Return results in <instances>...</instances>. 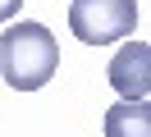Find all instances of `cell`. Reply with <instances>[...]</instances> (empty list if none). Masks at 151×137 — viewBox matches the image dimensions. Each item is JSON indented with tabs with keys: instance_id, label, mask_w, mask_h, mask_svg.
<instances>
[{
	"instance_id": "6da1fadb",
	"label": "cell",
	"mask_w": 151,
	"mask_h": 137,
	"mask_svg": "<svg viewBox=\"0 0 151 137\" xmlns=\"http://www.w3.org/2000/svg\"><path fill=\"white\" fill-rule=\"evenodd\" d=\"M60 69V41L41 23H14L0 37V78L14 91H37Z\"/></svg>"
},
{
	"instance_id": "7a4b0ae2",
	"label": "cell",
	"mask_w": 151,
	"mask_h": 137,
	"mask_svg": "<svg viewBox=\"0 0 151 137\" xmlns=\"http://www.w3.org/2000/svg\"><path fill=\"white\" fill-rule=\"evenodd\" d=\"M69 27L87 46L124 41L137 27V0H73L69 5Z\"/></svg>"
},
{
	"instance_id": "3957f363",
	"label": "cell",
	"mask_w": 151,
	"mask_h": 137,
	"mask_svg": "<svg viewBox=\"0 0 151 137\" xmlns=\"http://www.w3.org/2000/svg\"><path fill=\"white\" fill-rule=\"evenodd\" d=\"M110 82L124 100H147L151 91V46L147 41H124L110 60Z\"/></svg>"
},
{
	"instance_id": "277c9868",
	"label": "cell",
	"mask_w": 151,
	"mask_h": 137,
	"mask_svg": "<svg viewBox=\"0 0 151 137\" xmlns=\"http://www.w3.org/2000/svg\"><path fill=\"white\" fill-rule=\"evenodd\" d=\"M105 137H151V105L147 100H119L105 110Z\"/></svg>"
},
{
	"instance_id": "5b68a950",
	"label": "cell",
	"mask_w": 151,
	"mask_h": 137,
	"mask_svg": "<svg viewBox=\"0 0 151 137\" xmlns=\"http://www.w3.org/2000/svg\"><path fill=\"white\" fill-rule=\"evenodd\" d=\"M19 5H23V0H0V23H5V18H14V14H19Z\"/></svg>"
}]
</instances>
